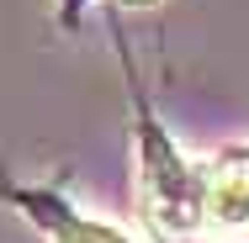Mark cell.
Listing matches in <instances>:
<instances>
[{
  "instance_id": "6da1fadb",
  "label": "cell",
  "mask_w": 249,
  "mask_h": 243,
  "mask_svg": "<svg viewBox=\"0 0 249 243\" xmlns=\"http://www.w3.org/2000/svg\"><path fill=\"white\" fill-rule=\"evenodd\" d=\"M143 206L164 233H201V169L186 164L159 132L143 148Z\"/></svg>"
},
{
  "instance_id": "7a4b0ae2",
  "label": "cell",
  "mask_w": 249,
  "mask_h": 243,
  "mask_svg": "<svg viewBox=\"0 0 249 243\" xmlns=\"http://www.w3.org/2000/svg\"><path fill=\"white\" fill-rule=\"evenodd\" d=\"M201 233L249 243V153H228L201 169Z\"/></svg>"
},
{
  "instance_id": "3957f363",
  "label": "cell",
  "mask_w": 249,
  "mask_h": 243,
  "mask_svg": "<svg viewBox=\"0 0 249 243\" xmlns=\"http://www.w3.org/2000/svg\"><path fill=\"white\" fill-rule=\"evenodd\" d=\"M43 222H48L53 243H133L127 233H117V227H106V222L69 217V211H58V206H48V211H43Z\"/></svg>"
}]
</instances>
